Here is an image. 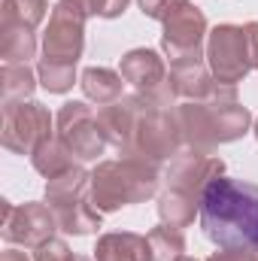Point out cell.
I'll list each match as a JSON object with an SVG mask.
<instances>
[{
	"label": "cell",
	"mask_w": 258,
	"mask_h": 261,
	"mask_svg": "<svg viewBox=\"0 0 258 261\" xmlns=\"http://www.w3.org/2000/svg\"><path fill=\"white\" fill-rule=\"evenodd\" d=\"M200 228L216 246L258 252V186L219 176L200 195Z\"/></svg>",
	"instance_id": "cell-1"
},
{
	"label": "cell",
	"mask_w": 258,
	"mask_h": 261,
	"mask_svg": "<svg viewBox=\"0 0 258 261\" xmlns=\"http://www.w3.org/2000/svg\"><path fill=\"white\" fill-rule=\"evenodd\" d=\"M161 164L143 158L100 161L91 170V203L100 213H116L131 203H143L158 192Z\"/></svg>",
	"instance_id": "cell-2"
},
{
	"label": "cell",
	"mask_w": 258,
	"mask_h": 261,
	"mask_svg": "<svg viewBox=\"0 0 258 261\" xmlns=\"http://www.w3.org/2000/svg\"><path fill=\"white\" fill-rule=\"evenodd\" d=\"M46 203L64 234L85 237L100 228V210L91 206V173L79 164L55 179H46Z\"/></svg>",
	"instance_id": "cell-3"
},
{
	"label": "cell",
	"mask_w": 258,
	"mask_h": 261,
	"mask_svg": "<svg viewBox=\"0 0 258 261\" xmlns=\"http://www.w3.org/2000/svg\"><path fill=\"white\" fill-rule=\"evenodd\" d=\"M179 152H186V137H183L176 110L149 107V113L140 122L134 146L128 152H122V158H143L152 164H164L167 158H176Z\"/></svg>",
	"instance_id": "cell-4"
},
{
	"label": "cell",
	"mask_w": 258,
	"mask_h": 261,
	"mask_svg": "<svg viewBox=\"0 0 258 261\" xmlns=\"http://www.w3.org/2000/svg\"><path fill=\"white\" fill-rule=\"evenodd\" d=\"M207 67L216 82H228V85L243 82L255 70L243 24H216L207 34Z\"/></svg>",
	"instance_id": "cell-5"
},
{
	"label": "cell",
	"mask_w": 258,
	"mask_h": 261,
	"mask_svg": "<svg viewBox=\"0 0 258 261\" xmlns=\"http://www.w3.org/2000/svg\"><path fill=\"white\" fill-rule=\"evenodd\" d=\"M52 113L37 100H12L3 103V128L0 143L15 155H34V149L52 137Z\"/></svg>",
	"instance_id": "cell-6"
},
{
	"label": "cell",
	"mask_w": 258,
	"mask_h": 261,
	"mask_svg": "<svg viewBox=\"0 0 258 261\" xmlns=\"http://www.w3.org/2000/svg\"><path fill=\"white\" fill-rule=\"evenodd\" d=\"M0 210H3V222H0L3 231L0 234L12 246L40 249L43 243H49L55 237V231H61L55 213L49 210V203L28 200L21 206H12L9 200H0Z\"/></svg>",
	"instance_id": "cell-7"
},
{
	"label": "cell",
	"mask_w": 258,
	"mask_h": 261,
	"mask_svg": "<svg viewBox=\"0 0 258 261\" xmlns=\"http://www.w3.org/2000/svg\"><path fill=\"white\" fill-rule=\"evenodd\" d=\"M85 21H88V15L73 0H58L52 6L49 24L43 34V58L61 61V64H76L85 49Z\"/></svg>",
	"instance_id": "cell-8"
},
{
	"label": "cell",
	"mask_w": 258,
	"mask_h": 261,
	"mask_svg": "<svg viewBox=\"0 0 258 261\" xmlns=\"http://www.w3.org/2000/svg\"><path fill=\"white\" fill-rule=\"evenodd\" d=\"M55 125H58V137L70 146V152L79 161H97L104 155V149L110 146L100 122H97V113L85 100L64 103L55 116Z\"/></svg>",
	"instance_id": "cell-9"
},
{
	"label": "cell",
	"mask_w": 258,
	"mask_h": 261,
	"mask_svg": "<svg viewBox=\"0 0 258 261\" xmlns=\"http://www.w3.org/2000/svg\"><path fill=\"white\" fill-rule=\"evenodd\" d=\"M207 15L189 3L186 9H179L173 18L164 21V34H161V52L170 58V64L176 61H200L203 55V43H207Z\"/></svg>",
	"instance_id": "cell-10"
},
{
	"label": "cell",
	"mask_w": 258,
	"mask_h": 261,
	"mask_svg": "<svg viewBox=\"0 0 258 261\" xmlns=\"http://www.w3.org/2000/svg\"><path fill=\"white\" fill-rule=\"evenodd\" d=\"M219 176H225V161H222L219 155L186 149V152H179V155L170 161L164 179H167L170 189L186 192V195H192V197L200 200L203 189H207L213 179H219Z\"/></svg>",
	"instance_id": "cell-11"
},
{
	"label": "cell",
	"mask_w": 258,
	"mask_h": 261,
	"mask_svg": "<svg viewBox=\"0 0 258 261\" xmlns=\"http://www.w3.org/2000/svg\"><path fill=\"white\" fill-rule=\"evenodd\" d=\"M149 107H152V103H149L143 94H125L122 100H116V103H110V107H100L97 122H100V128H104L107 143L116 146L119 155L128 152L131 146H134L137 130H140V122H143V116L149 113Z\"/></svg>",
	"instance_id": "cell-12"
},
{
	"label": "cell",
	"mask_w": 258,
	"mask_h": 261,
	"mask_svg": "<svg viewBox=\"0 0 258 261\" xmlns=\"http://www.w3.org/2000/svg\"><path fill=\"white\" fill-rule=\"evenodd\" d=\"M119 73L143 97H152L158 88L167 85V67H164V58L155 49H131L122 58Z\"/></svg>",
	"instance_id": "cell-13"
},
{
	"label": "cell",
	"mask_w": 258,
	"mask_h": 261,
	"mask_svg": "<svg viewBox=\"0 0 258 261\" xmlns=\"http://www.w3.org/2000/svg\"><path fill=\"white\" fill-rule=\"evenodd\" d=\"M183 137H186V149L194 152H213L219 146L216 137V122H213V110L203 100H186L183 107H176Z\"/></svg>",
	"instance_id": "cell-14"
},
{
	"label": "cell",
	"mask_w": 258,
	"mask_h": 261,
	"mask_svg": "<svg viewBox=\"0 0 258 261\" xmlns=\"http://www.w3.org/2000/svg\"><path fill=\"white\" fill-rule=\"evenodd\" d=\"M167 82H170V88H173V94L179 100H207L213 85H216L210 67L203 61H176V64H170Z\"/></svg>",
	"instance_id": "cell-15"
},
{
	"label": "cell",
	"mask_w": 258,
	"mask_h": 261,
	"mask_svg": "<svg viewBox=\"0 0 258 261\" xmlns=\"http://www.w3.org/2000/svg\"><path fill=\"white\" fill-rule=\"evenodd\" d=\"M94 261H152L149 237L134 234V231L104 234L94 246Z\"/></svg>",
	"instance_id": "cell-16"
},
{
	"label": "cell",
	"mask_w": 258,
	"mask_h": 261,
	"mask_svg": "<svg viewBox=\"0 0 258 261\" xmlns=\"http://www.w3.org/2000/svg\"><path fill=\"white\" fill-rule=\"evenodd\" d=\"M79 85H82V94L97 107H110L125 97L122 94L125 79H122V73H116L110 67H85L79 76Z\"/></svg>",
	"instance_id": "cell-17"
},
{
	"label": "cell",
	"mask_w": 258,
	"mask_h": 261,
	"mask_svg": "<svg viewBox=\"0 0 258 261\" xmlns=\"http://www.w3.org/2000/svg\"><path fill=\"white\" fill-rule=\"evenodd\" d=\"M34 55H37L34 28L0 21V58H3V64H28Z\"/></svg>",
	"instance_id": "cell-18"
},
{
	"label": "cell",
	"mask_w": 258,
	"mask_h": 261,
	"mask_svg": "<svg viewBox=\"0 0 258 261\" xmlns=\"http://www.w3.org/2000/svg\"><path fill=\"white\" fill-rule=\"evenodd\" d=\"M73 158H76V155L70 152V146H67L61 137H49V140H43V143L34 149L31 164H34V170H37L40 176L55 179V176L67 173L70 167H76Z\"/></svg>",
	"instance_id": "cell-19"
},
{
	"label": "cell",
	"mask_w": 258,
	"mask_h": 261,
	"mask_svg": "<svg viewBox=\"0 0 258 261\" xmlns=\"http://www.w3.org/2000/svg\"><path fill=\"white\" fill-rule=\"evenodd\" d=\"M158 216H161V225H170V228H192L194 216H200V200L186 192H176V189H167L164 195L158 197Z\"/></svg>",
	"instance_id": "cell-20"
},
{
	"label": "cell",
	"mask_w": 258,
	"mask_h": 261,
	"mask_svg": "<svg viewBox=\"0 0 258 261\" xmlns=\"http://www.w3.org/2000/svg\"><path fill=\"white\" fill-rule=\"evenodd\" d=\"M207 103V100H203ZM210 110H213V122H216V137H219V146L222 143H234V140H240L249 125H252V113L237 100V103H225V107H216V103H210Z\"/></svg>",
	"instance_id": "cell-21"
},
{
	"label": "cell",
	"mask_w": 258,
	"mask_h": 261,
	"mask_svg": "<svg viewBox=\"0 0 258 261\" xmlns=\"http://www.w3.org/2000/svg\"><path fill=\"white\" fill-rule=\"evenodd\" d=\"M37 82H40L37 70H31L28 64H3V70H0V94H3V103L31 100Z\"/></svg>",
	"instance_id": "cell-22"
},
{
	"label": "cell",
	"mask_w": 258,
	"mask_h": 261,
	"mask_svg": "<svg viewBox=\"0 0 258 261\" xmlns=\"http://www.w3.org/2000/svg\"><path fill=\"white\" fill-rule=\"evenodd\" d=\"M146 237H149V246H152V261H176L186 255V237H183L179 228L158 225Z\"/></svg>",
	"instance_id": "cell-23"
},
{
	"label": "cell",
	"mask_w": 258,
	"mask_h": 261,
	"mask_svg": "<svg viewBox=\"0 0 258 261\" xmlns=\"http://www.w3.org/2000/svg\"><path fill=\"white\" fill-rule=\"evenodd\" d=\"M37 76H40V85L49 94H67L73 88V82H76V64H61V61L40 58Z\"/></svg>",
	"instance_id": "cell-24"
},
{
	"label": "cell",
	"mask_w": 258,
	"mask_h": 261,
	"mask_svg": "<svg viewBox=\"0 0 258 261\" xmlns=\"http://www.w3.org/2000/svg\"><path fill=\"white\" fill-rule=\"evenodd\" d=\"M49 12V0H3V21L40 28Z\"/></svg>",
	"instance_id": "cell-25"
},
{
	"label": "cell",
	"mask_w": 258,
	"mask_h": 261,
	"mask_svg": "<svg viewBox=\"0 0 258 261\" xmlns=\"http://www.w3.org/2000/svg\"><path fill=\"white\" fill-rule=\"evenodd\" d=\"M140 3V12L146 18H155V21H167L173 18L179 9H186L192 0H137Z\"/></svg>",
	"instance_id": "cell-26"
},
{
	"label": "cell",
	"mask_w": 258,
	"mask_h": 261,
	"mask_svg": "<svg viewBox=\"0 0 258 261\" xmlns=\"http://www.w3.org/2000/svg\"><path fill=\"white\" fill-rule=\"evenodd\" d=\"M79 255H73L70 252V246H67L64 240H58V237H52L49 243H43L40 249H34V261H76Z\"/></svg>",
	"instance_id": "cell-27"
},
{
	"label": "cell",
	"mask_w": 258,
	"mask_h": 261,
	"mask_svg": "<svg viewBox=\"0 0 258 261\" xmlns=\"http://www.w3.org/2000/svg\"><path fill=\"white\" fill-rule=\"evenodd\" d=\"M258 252L252 249H237V246H219L207 261H255Z\"/></svg>",
	"instance_id": "cell-28"
},
{
	"label": "cell",
	"mask_w": 258,
	"mask_h": 261,
	"mask_svg": "<svg viewBox=\"0 0 258 261\" xmlns=\"http://www.w3.org/2000/svg\"><path fill=\"white\" fill-rule=\"evenodd\" d=\"M94 3V15L97 18H119L128 9L131 0H91Z\"/></svg>",
	"instance_id": "cell-29"
},
{
	"label": "cell",
	"mask_w": 258,
	"mask_h": 261,
	"mask_svg": "<svg viewBox=\"0 0 258 261\" xmlns=\"http://www.w3.org/2000/svg\"><path fill=\"white\" fill-rule=\"evenodd\" d=\"M246 37H249V52H252V67L258 70V21H246Z\"/></svg>",
	"instance_id": "cell-30"
},
{
	"label": "cell",
	"mask_w": 258,
	"mask_h": 261,
	"mask_svg": "<svg viewBox=\"0 0 258 261\" xmlns=\"http://www.w3.org/2000/svg\"><path fill=\"white\" fill-rule=\"evenodd\" d=\"M0 261H31L24 252H18V249H6L3 255H0Z\"/></svg>",
	"instance_id": "cell-31"
},
{
	"label": "cell",
	"mask_w": 258,
	"mask_h": 261,
	"mask_svg": "<svg viewBox=\"0 0 258 261\" xmlns=\"http://www.w3.org/2000/svg\"><path fill=\"white\" fill-rule=\"evenodd\" d=\"M176 261H197V258H192V255H183V258H176Z\"/></svg>",
	"instance_id": "cell-32"
},
{
	"label": "cell",
	"mask_w": 258,
	"mask_h": 261,
	"mask_svg": "<svg viewBox=\"0 0 258 261\" xmlns=\"http://www.w3.org/2000/svg\"><path fill=\"white\" fill-rule=\"evenodd\" d=\"M252 130H255V140H258V119L252 122Z\"/></svg>",
	"instance_id": "cell-33"
},
{
	"label": "cell",
	"mask_w": 258,
	"mask_h": 261,
	"mask_svg": "<svg viewBox=\"0 0 258 261\" xmlns=\"http://www.w3.org/2000/svg\"><path fill=\"white\" fill-rule=\"evenodd\" d=\"M76 261H94V258H88V255H79V258H76Z\"/></svg>",
	"instance_id": "cell-34"
},
{
	"label": "cell",
	"mask_w": 258,
	"mask_h": 261,
	"mask_svg": "<svg viewBox=\"0 0 258 261\" xmlns=\"http://www.w3.org/2000/svg\"><path fill=\"white\" fill-rule=\"evenodd\" d=\"M255 261H258V258H255Z\"/></svg>",
	"instance_id": "cell-35"
}]
</instances>
